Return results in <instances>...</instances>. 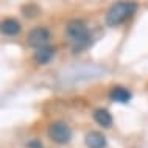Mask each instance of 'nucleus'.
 I'll return each mask as SVG.
<instances>
[{"label": "nucleus", "mask_w": 148, "mask_h": 148, "mask_svg": "<svg viewBox=\"0 0 148 148\" xmlns=\"http://www.w3.org/2000/svg\"><path fill=\"white\" fill-rule=\"evenodd\" d=\"M55 47L53 45H42V47H39V49H36L34 51V59H36V62L38 64H49L51 61V58L55 56Z\"/></svg>", "instance_id": "39448f33"}, {"label": "nucleus", "mask_w": 148, "mask_h": 148, "mask_svg": "<svg viewBox=\"0 0 148 148\" xmlns=\"http://www.w3.org/2000/svg\"><path fill=\"white\" fill-rule=\"evenodd\" d=\"M22 13L27 16V17H34V16H38L41 11H39V6L38 5H33V3H30V5H25L22 8Z\"/></svg>", "instance_id": "9d476101"}, {"label": "nucleus", "mask_w": 148, "mask_h": 148, "mask_svg": "<svg viewBox=\"0 0 148 148\" xmlns=\"http://www.w3.org/2000/svg\"><path fill=\"white\" fill-rule=\"evenodd\" d=\"M136 11H137V2H134V0H119V2L112 3L111 8L108 10L105 22L109 27L120 25L126 19H130L131 16H134Z\"/></svg>", "instance_id": "f257e3e1"}, {"label": "nucleus", "mask_w": 148, "mask_h": 148, "mask_svg": "<svg viewBox=\"0 0 148 148\" xmlns=\"http://www.w3.org/2000/svg\"><path fill=\"white\" fill-rule=\"evenodd\" d=\"M109 97H111V100H112V101H115V103H128L133 95H131V92L128 90L126 87L115 86V87H112V89H111Z\"/></svg>", "instance_id": "1a4fd4ad"}, {"label": "nucleus", "mask_w": 148, "mask_h": 148, "mask_svg": "<svg viewBox=\"0 0 148 148\" xmlns=\"http://www.w3.org/2000/svg\"><path fill=\"white\" fill-rule=\"evenodd\" d=\"M49 137L58 145H64L72 139V130L66 122L56 120L49 125Z\"/></svg>", "instance_id": "7ed1b4c3"}, {"label": "nucleus", "mask_w": 148, "mask_h": 148, "mask_svg": "<svg viewBox=\"0 0 148 148\" xmlns=\"http://www.w3.org/2000/svg\"><path fill=\"white\" fill-rule=\"evenodd\" d=\"M50 39V31L44 27H36L28 33L27 44L33 49H39L42 45H47V41Z\"/></svg>", "instance_id": "20e7f679"}, {"label": "nucleus", "mask_w": 148, "mask_h": 148, "mask_svg": "<svg viewBox=\"0 0 148 148\" xmlns=\"http://www.w3.org/2000/svg\"><path fill=\"white\" fill-rule=\"evenodd\" d=\"M66 34L75 44V51L86 49L90 42V31L87 25L79 19H73L66 25Z\"/></svg>", "instance_id": "f03ea898"}, {"label": "nucleus", "mask_w": 148, "mask_h": 148, "mask_svg": "<svg viewBox=\"0 0 148 148\" xmlns=\"http://www.w3.org/2000/svg\"><path fill=\"white\" fill-rule=\"evenodd\" d=\"M27 147H28V148H44L42 142L38 140V139H33V140H30L28 143H27Z\"/></svg>", "instance_id": "9b49d317"}, {"label": "nucleus", "mask_w": 148, "mask_h": 148, "mask_svg": "<svg viewBox=\"0 0 148 148\" xmlns=\"http://www.w3.org/2000/svg\"><path fill=\"white\" fill-rule=\"evenodd\" d=\"M22 30L21 23H19L16 19H3L2 22H0V33L5 34V36H16L19 34Z\"/></svg>", "instance_id": "423d86ee"}, {"label": "nucleus", "mask_w": 148, "mask_h": 148, "mask_svg": "<svg viewBox=\"0 0 148 148\" xmlns=\"http://www.w3.org/2000/svg\"><path fill=\"white\" fill-rule=\"evenodd\" d=\"M94 120L103 128H111L112 123H114L112 114H111L108 109H105V108H98V109L94 111Z\"/></svg>", "instance_id": "6e6552de"}, {"label": "nucleus", "mask_w": 148, "mask_h": 148, "mask_svg": "<svg viewBox=\"0 0 148 148\" xmlns=\"http://www.w3.org/2000/svg\"><path fill=\"white\" fill-rule=\"evenodd\" d=\"M84 142L87 148H106V137L100 131H90L86 134Z\"/></svg>", "instance_id": "0eeeda50"}]
</instances>
